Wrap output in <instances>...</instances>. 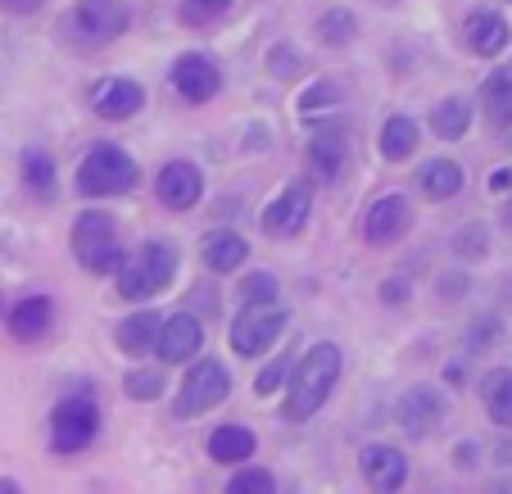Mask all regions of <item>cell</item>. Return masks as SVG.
Listing matches in <instances>:
<instances>
[{
    "mask_svg": "<svg viewBox=\"0 0 512 494\" xmlns=\"http://www.w3.org/2000/svg\"><path fill=\"white\" fill-rule=\"evenodd\" d=\"M336 377H340V349L313 345L286 377V417L290 422H309V417L331 399Z\"/></svg>",
    "mask_w": 512,
    "mask_h": 494,
    "instance_id": "obj_1",
    "label": "cell"
},
{
    "mask_svg": "<svg viewBox=\"0 0 512 494\" xmlns=\"http://www.w3.org/2000/svg\"><path fill=\"white\" fill-rule=\"evenodd\" d=\"M177 272V250L168 241H145L132 259H123L118 268V295L123 300H150L173 281Z\"/></svg>",
    "mask_w": 512,
    "mask_h": 494,
    "instance_id": "obj_2",
    "label": "cell"
},
{
    "mask_svg": "<svg viewBox=\"0 0 512 494\" xmlns=\"http://www.w3.org/2000/svg\"><path fill=\"white\" fill-rule=\"evenodd\" d=\"M73 254L87 272L96 277H109V272L123 268V250H118V223L105 214V209H87L73 223Z\"/></svg>",
    "mask_w": 512,
    "mask_h": 494,
    "instance_id": "obj_3",
    "label": "cell"
},
{
    "mask_svg": "<svg viewBox=\"0 0 512 494\" xmlns=\"http://www.w3.org/2000/svg\"><path fill=\"white\" fill-rule=\"evenodd\" d=\"M64 32L73 46L91 55V50L109 46L127 32V5L123 0H78L64 19Z\"/></svg>",
    "mask_w": 512,
    "mask_h": 494,
    "instance_id": "obj_4",
    "label": "cell"
},
{
    "mask_svg": "<svg viewBox=\"0 0 512 494\" xmlns=\"http://www.w3.org/2000/svg\"><path fill=\"white\" fill-rule=\"evenodd\" d=\"M136 182H141L136 159L127 155V150L109 146V141L91 146L87 159L78 164V191L82 195H127Z\"/></svg>",
    "mask_w": 512,
    "mask_h": 494,
    "instance_id": "obj_5",
    "label": "cell"
},
{
    "mask_svg": "<svg viewBox=\"0 0 512 494\" xmlns=\"http://www.w3.org/2000/svg\"><path fill=\"white\" fill-rule=\"evenodd\" d=\"M100 436V408L91 395H68L50 413V445L55 454H82Z\"/></svg>",
    "mask_w": 512,
    "mask_h": 494,
    "instance_id": "obj_6",
    "label": "cell"
},
{
    "mask_svg": "<svg viewBox=\"0 0 512 494\" xmlns=\"http://www.w3.org/2000/svg\"><path fill=\"white\" fill-rule=\"evenodd\" d=\"M290 327V309L286 304H250V309L236 313L232 322V349L241 359H259L281 340V331Z\"/></svg>",
    "mask_w": 512,
    "mask_h": 494,
    "instance_id": "obj_7",
    "label": "cell"
},
{
    "mask_svg": "<svg viewBox=\"0 0 512 494\" xmlns=\"http://www.w3.org/2000/svg\"><path fill=\"white\" fill-rule=\"evenodd\" d=\"M232 395V372H227L223 359H200L191 372L182 377V390H177V417H200L209 408H218Z\"/></svg>",
    "mask_w": 512,
    "mask_h": 494,
    "instance_id": "obj_8",
    "label": "cell"
},
{
    "mask_svg": "<svg viewBox=\"0 0 512 494\" xmlns=\"http://www.w3.org/2000/svg\"><path fill=\"white\" fill-rule=\"evenodd\" d=\"M309 209H313V186H309V177H295V182L281 186V195L263 209V232L295 236L304 223H309Z\"/></svg>",
    "mask_w": 512,
    "mask_h": 494,
    "instance_id": "obj_9",
    "label": "cell"
},
{
    "mask_svg": "<svg viewBox=\"0 0 512 494\" xmlns=\"http://www.w3.org/2000/svg\"><path fill=\"white\" fill-rule=\"evenodd\" d=\"M395 422L404 427V436H431L440 422H445V399L435 386H413L404 390V399L395 404Z\"/></svg>",
    "mask_w": 512,
    "mask_h": 494,
    "instance_id": "obj_10",
    "label": "cell"
},
{
    "mask_svg": "<svg viewBox=\"0 0 512 494\" xmlns=\"http://www.w3.org/2000/svg\"><path fill=\"white\" fill-rule=\"evenodd\" d=\"M155 195L164 209H173V214H186V209H195L204 195V177L195 164H186V159H173V164H164V173H159L155 182Z\"/></svg>",
    "mask_w": 512,
    "mask_h": 494,
    "instance_id": "obj_11",
    "label": "cell"
},
{
    "mask_svg": "<svg viewBox=\"0 0 512 494\" xmlns=\"http://www.w3.org/2000/svg\"><path fill=\"white\" fill-rule=\"evenodd\" d=\"M218 87H223V73H218V64L204 55H182L173 64V91L186 100V105H204V100L218 96Z\"/></svg>",
    "mask_w": 512,
    "mask_h": 494,
    "instance_id": "obj_12",
    "label": "cell"
},
{
    "mask_svg": "<svg viewBox=\"0 0 512 494\" xmlns=\"http://www.w3.org/2000/svg\"><path fill=\"white\" fill-rule=\"evenodd\" d=\"M358 472H363V481L372 485L377 494H399L408 481V463L399 449L390 445H368L363 454H358Z\"/></svg>",
    "mask_w": 512,
    "mask_h": 494,
    "instance_id": "obj_13",
    "label": "cell"
},
{
    "mask_svg": "<svg viewBox=\"0 0 512 494\" xmlns=\"http://www.w3.org/2000/svg\"><path fill=\"white\" fill-rule=\"evenodd\" d=\"M200 345H204V327H200V318H195V313H177V318H168L164 327H159V340H155V349H159V359H164V363L195 359V354H200Z\"/></svg>",
    "mask_w": 512,
    "mask_h": 494,
    "instance_id": "obj_14",
    "label": "cell"
},
{
    "mask_svg": "<svg viewBox=\"0 0 512 494\" xmlns=\"http://www.w3.org/2000/svg\"><path fill=\"white\" fill-rule=\"evenodd\" d=\"M408 223H413V214H408L404 195H381L368 209V218H363V236H368L372 245H390L408 232Z\"/></svg>",
    "mask_w": 512,
    "mask_h": 494,
    "instance_id": "obj_15",
    "label": "cell"
},
{
    "mask_svg": "<svg viewBox=\"0 0 512 494\" xmlns=\"http://www.w3.org/2000/svg\"><path fill=\"white\" fill-rule=\"evenodd\" d=\"M141 105H145V91L136 87L132 78H105L96 87V96H91V109H96L100 118H109V123L141 114Z\"/></svg>",
    "mask_w": 512,
    "mask_h": 494,
    "instance_id": "obj_16",
    "label": "cell"
},
{
    "mask_svg": "<svg viewBox=\"0 0 512 494\" xmlns=\"http://www.w3.org/2000/svg\"><path fill=\"white\" fill-rule=\"evenodd\" d=\"M5 322H10L14 340H41L50 331V322H55V304H50L46 295H28V300L14 304Z\"/></svg>",
    "mask_w": 512,
    "mask_h": 494,
    "instance_id": "obj_17",
    "label": "cell"
},
{
    "mask_svg": "<svg viewBox=\"0 0 512 494\" xmlns=\"http://www.w3.org/2000/svg\"><path fill=\"white\" fill-rule=\"evenodd\" d=\"M463 37H467V50H472V55L490 59V55H499V50L508 46V19L494 14V10H476L472 19H467Z\"/></svg>",
    "mask_w": 512,
    "mask_h": 494,
    "instance_id": "obj_18",
    "label": "cell"
},
{
    "mask_svg": "<svg viewBox=\"0 0 512 494\" xmlns=\"http://www.w3.org/2000/svg\"><path fill=\"white\" fill-rule=\"evenodd\" d=\"M345 159H349L345 132H318L309 141V164H313V173H318L322 182H336V177L345 173Z\"/></svg>",
    "mask_w": 512,
    "mask_h": 494,
    "instance_id": "obj_19",
    "label": "cell"
},
{
    "mask_svg": "<svg viewBox=\"0 0 512 494\" xmlns=\"http://www.w3.org/2000/svg\"><path fill=\"white\" fill-rule=\"evenodd\" d=\"M417 186H422L426 200H454L463 191V168L454 159H431V164L417 173Z\"/></svg>",
    "mask_w": 512,
    "mask_h": 494,
    "instance_id": "obj_20",
    "label": "cell"
},
{
    "mask_svg": "<svg viewBox=\"0 0 512 494\" xmlns=\"http://www.w3.org/2000/svg\"><path fill=\"white\" fill-rule=\"evenodd\" d=\"M159 313L155 309H145V313H132V318L118 322V349L123 354H150V345L159 340Z\"/></svg>",
    "mask_w": 512,
    "mask_h": 494,
    "instance_id": "obj_21",
    "label": "cell"
},
{
    "mask_svg": "<svg viewBox=\"0 0 512 494\" xmlns=\"http://www.w3.org/2000/svg\"><path fill=\"white\" fill-rule=\"evenodd\" d=\"M254 431L250 427H218L209 436V458L213 463H245L254 454Z\"/></svg>",
    "mask_w": 512,
    "mask_h": 494,
    "instance_id": "obj_22",
    "label": "cell"
},
{
    "mask_svg": "<svg viewBox=\"0 0 512 494\" xmlns=\"http://www.w3.org/2000/svg\"><path fill=\"white\" fill-rule=\"evenodd\" d=\"M245 259H250V245L236 232H213L209 241H204V268H213V272H232V268H241Z\"/></svg>",
    "mask_w": 512,
    "mask_h": 494,
    "instance_id": "obj_23",
    "label": "cell"
},
{
    "mask_svg": "<svg viewBox=\"0 0 512 494\" xmlns=\"http://www.w3.org/2000/svg\"><path fill=\"white\" fill-rule=\"evenodd\" d=\"M481 399H485V413H490L499 427H512V368H494L490 377L481 381Z\"/></svg>",
    "mask_w": 512,
    "mask_h": 494,
    "instance_id": "obj_24",
    "label": "cell"
},
{
    "mask_svg": "<svg viewBox=\"0 0 512 494\" xmlns=\"http://www.w3.org/2000/svg\"><path fill=\"white\" fill-rule=\"evenodd\" d=\"M485 109H490V123L508 136L512 132V68H499L485 82Z\"/></svg>",
    "mask_w": 512,
    "mask_h": 494,
    "instance_id": "obj_25",
    "label": "cell"
},
{
    "mask_svg": "<svg viewBox=\"0 0 512 494\" xmlns=\"http://www.w3.org/2000/svg\"><path fill=\"white\" fill-rule=\"evenodd\" d=\"M431 127L440 141H463L467 127H472V105L467 100H440L431 114Z\"/></svg>",
    "mask_w": 512,
    "mask_h": 494,
    "instance_id": "obj_26",
    "label": "cell"
},
{
    "mask_svg": "<svg viewBox=\"0 0 512 494\" xmlns=\"http://www.w3.org/2000/svg\"><path fill=\"white\" fill-rule=\"evenodd\" d=\"M23 186H28L37 200H50L55 195V159L46 150H23Z\"/></svg>",
    "mask_w": 512,
    "mask_h": 494,
    "instance_id": "obj_27",
    "label": "cell"
},
{
    "mask_svg": "<svg viewBox=\"0 0 512 494\" xmlns=\"http://www.w3.org/2000/svg\"><path fill=\"white\" fill-rule=\"evenodd\" d=\"M417 150V123L408 114H395L381 127V155L386 159H408Z\"/></svg>",
    "mask_w": 512,
    "mask_h": 494,
    "instance_id": "obj_28",
    "label": "cell"
},
{
    "mask_svg": "<svg viewBox=\"0 0 512 494\" xmlns=\"http://www.w3.org/2000/svg\"><path fill=\"white\" fill-rule=\"evenodd\" d=\"M227 494H277V476L263 472V467H245L227 481Z\"/></svg>",
    "mask_w": 512,
    "mask_h": 494,
    "instance_id": "obj_29",
    "label": "cell"
},
{
    "mask_svg": "<svg viewBox=\"0 0 512 494\" xmlns=\"http://www.w3.org/2000/svg\"><path fill=\"white\" fill-rule=\"evenodd\" d=\"M241 300H245V309L250 304H277V277L272 272H250L241 281Z\"/></svg>",
    "mask_w": 512,
    "mask_h": 494,
    "instance_id": "obj_30",
    "label": "cell"
},
{
    "mask_svg": "<svg viewBox=\"0 0 512 494\" xmlns=\"http://www.w3.org/2000/svg\"><path fill=\"white\" fill-rule=\"evenodd\" d=\"M318 37L331 41V46H345V41L354 37V14L349 10H327L318 19Z\"/></svg>",
    "mask_w": 512,
    "mask_h": 494,
    "instance_id": "obj_31",
    "label": "cell"
},
{
    "mask_svg": "<svg viewBox=\"0 0 512 494\" xmlns=\"http://www.w3.org/2000/svg\"><path fill=\"white\" fill-rule=\"evenodd\" d=\"M123 390H127L132 399H159V395H164V372H155V368H136V372H127Z\"/></svg>",
    "mask_w": 512,
    "mask_h": 494,
    "instance_id": "obj_32",
    "label": "cell"
},
{
    "mask_svg": "<svg viewBox=\"0 0 512 494\" xmlns=\"http://www.w3.org/2000/svg\"><path fill=\"white\" fill-rule=\"evenodd\" d=\"M290 368H295V359H286V354H281V359H272L268 368L254 377V390H259V395H272V390H281V386H286V377H290Z\"/></svg>",
    "mask_w": 512,
    "mask_h": 494,
    "instance_id": "obj_33",
    "label": "cell"
},
{
    "mask_svg": "<svg viewBox=\"0 0 512 494\" xmlns=\"http://www.w3.org/2000/svg\"><path fill=\"white\" fill-rule=\"evenodd\" d=\"M268 68L277 73V78H286V82H295L304 73V59L295 55L290 46H272V55H268Z\"/></svg>",
    "mask_w": 512,
    "mask_h": 494,
    "instance_id": "obj_34",
    "label": "cell"
},
{
    "mask_svg": "<svg viewBox=\"0 0 512 494\" xmlns=\"http://www.w3.org/2000/svg\"><path fill=\"white\" fill-rule=\"evenodd\" d=\"M232 10V0H182V14L191 23H209V19H218V14H227Z\"/></svg>",
    "mask_w": 512,
    "mask_h": 494,
    "instance_id": "obj_35",
    "label": "cell"
},
{
    "mask_svg": "<svg viewBox=\"0 0 512 494\" xmlns=\"http://www.w3.org/2000/svg\"><path fill=\"white\" fill-rule=\"evenodd\" d=\"M454 250L463 254V259H481V254H485V227H481V223L463 227V236L454 241Z\"/></svg>",
    "mask_w": 512,
    "mask_h": 494,
    "instance_id": "obj_36",
    "label": "cell"
},
{
    "mask_svg": "<svg viewBox=\"0 0 512 494\" xmlns=\"http://www.w3.org/2000/svg\"><path fill=\"white\" fill-rule=\"evenodd\" d=\"M336 100H340V87H336V82H318L313 91H304V96H300V109H304V114H313L318 105H336Z\"/></svg>",
    "mask_w": 512,
    "mask_h": 494,
    "instance_id": "obj_37",
    "label": "cell"
},
{
    "mask_svg": "<svg viewBox=\"0 0 512 494\" xmlns=\"http://www.w3.org/2000/svg\"><path fill=\"white\" fill-rule=\"evenodd\" d=\"M408 295H413V286H408V281H386V286H381V300H386V304H395V309H399V304H408Z\"/></svg>",
    "mask_w": 512,
    "mask_h": 494,
    "instance_id": "obj_38",
    "label": "cell"
},
{
    "mask_svg": "<svg viewBox=\"0 0 512 494\" xmlns=\"http://www.w3.org/2000/svg\"><path fill=\"white\" fill-rule=\"evenodd\" d=\"M0 5H5V10H14V14H32L41 0H0Z\"/></svg>",
    "mask_w": 512,
    "mask_h": 494,
    "instance_id": "obj_39",
    "label": "cell"
},
{
    "mask_svg": "<svg viewBox=\"0 0 512 494\" xmlns=\"http://www.w3.org/2000/svg\"><path fill=\"white\" fill-rule=\"evenodd\" d=\"M490 186H494V191H508V186H512V173H508V168H499V173L490 177Z\"/></svg>",
    "mask_w": 512,
    "mask_h": 494,
    "instance_id": "obj_40",
    "label": "cell"
},
{
    "mask_svg": "<svg viewBox=\"0 0 512 494\" xmlns=\"http://www.w3.org/2000/svg\"><path fill=\"white\" fill-rule=\"evenodd\" d=\"M472 449H476V445H458V467H472V458H476Z\"/></svg>",
    "mask_w": 512,
    "mask_h": 494,
    "instance_id": "obj_41",
    "label": "cell"
},
{
    "mask_svg": "<svg viewBox=\"0 0 512 494\" xmlns=\"http://www.w3.org/2000/svg\"><path fill=\"white\" fill-rule=\"evenodd\" d=\"M0 494H23V490H19V481H10V476H5V481H0Z\"/></svg>",
    "mask_w": 512,
    "mask_h": 494,
    "instance_id": "obj_42",
    "label": "cell"
},
{
    "mask_svg": "<svg viewBox=\"0 0 512 494\" xmlns=\"http://www.w3.org/2000/svg\"><path fill=\"white\" fill-rule=\"evenodd\" d=\"M503 227H508V232H512V200L503 204Z\"/></svg>",
    "mask_w": 512,
    "mask_h": 494,
    "instance_id": "obj_43",
    "label": "cell"
},
{
    "mask_svg": "<svg viewBox=\"0 0 512 494\" xmlns=\"http://www.w3.org/2000/svg\"><path fill=\"white\" fill-rule=\"evenodd\" d=\"M499 494H512V485H503V490H499Z\"/></svg>",
    "mask_w": 512,
    "mask_h": 494,
    "instance_id": "obj_44",
    "label": "cell"
},
{
    "mask_svg": "<svg viewBox=\"0 0 512 494\" xmlns=\"http://www.w3.org/2000/svg\"><path fill=\"white\" fill-rule=\"evenodd\" d=\"M508 146H512V132H508Z\"/></svg>",
    "mask_w": 512,
    "mask_h": 494,
    "instance_id": "obj_45",
    "label": "cell"
}]
</instances>
